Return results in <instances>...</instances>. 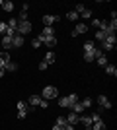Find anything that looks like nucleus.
Instances as JSON below:
<instances>
[{"label": "nucleus", "mask_w": 117, "mask_h": 130, "mask_svg": "<svg viewBox=\"0 0 117 130\" xmlns=\"http://www.w3.org/2000/svg\"><path fill=\"white\" fill-rule=\"evenodd\" d=\"M115 43H117V37H115V33H109V35H106V39L101 41V53L106 54V53H111L113 49H115Z\"/></svg>", "instance_id": "f257e3e1"}, {"label": "nucleus", "mask_w": 117, "mask_h": 130, "mask_svg": "<svg viewBox=\"0 0 117 130\" xmlns=\"http://www.w3.org/2000/svg\"><path fill=\"white\" fill-rule=\"evenodd\" d=\"M16 107H18V119H20V120L25 119V117L29 115V109H31V107L28 105V101H23V99H20V101H18Z\"/></svg>", "instance_id": "f03ea898"}, {"label": "nucleus", "mask_w": 117, "mask_h": 130, "mask_svg": "<svg viewBox=\"0 0 117 130\" xmlns=\"http://www.w3.org/2000/svg\"><path fill=\"white\" fill-rule=\"evenodd\" d=\"M59 97V89L57 87H53V86H45L43 87V91H41V99H57Z\"/></svg>", "instance_id": "7ed1b4c3"}, {"label": "nucleus", "mask_w": 117, "mask_h": 130, "mask_svg": "<svg viewBox=\"0 0 117 130\" xmlns=\"http://www.w3.org/2000/svg\"><path fill=\"white\" fill-rule=\"evenodd\" d=\"M78 101H80V99H78L76 93H70V95H67V97L59 99V105H61V107H64V109H70L74 103H78Z\"/></svg>", "instance_id": "20e7f679"}, {"label": "nucleus", "mask_w": 117, "mask_h": 130, "mask_svg": "<svg viewBox=\"0 0 117 130\" xmlns=\"http://www.w3.org/2000/svg\"><path fill=\"white\" fill-rule=\"evenodd\" d=\"M31 33V22H18V35H29Z\"/></svg>", "instance_id": "39448f33"}, {"label": "nucleus", "mask_w": 117, "mask_h": 130, "mask_svg": "<svg viewBox=\"0 0 117 130\" xmlns=\"http://www.w3.org/2000/svg\"><path fill=\"white\" fill-rule=\"evenodd\" d=\"M90 27L88 23H76V27L72 29V33H70V37H78V35H84V33L88 31Z\"/></svg>", "instance_id": "423d86ee"}, {"label": "nucleus", "mask_w": 117, "mask_h": 130, "mask_svg": "<svg viewBox=\"0 0 117 130\" xmlns=\"http://www.w3.org/2000/svg\"><path fill=\"white\" fill-rule=\"evenodd\" d=\"M98 105H100L101 111H107V109H111V101L107 95H98Z\"/></svg>", "instance_id": "0eeeda50"}, {"label": "nucleus", "mask_w": 117, "mask_h": 130, "mask_svg": "<svg viewBox=\"0 0 117 130\" xmlns=\"http://www.w3.org/2000/svg\"><path fill=\"white\" fill-rule=\"evenodd\" d=\"M59 20H61L59 16H43V20H41V22H43L45 27H53V23L59 22Z\"/></svg>", "instance_id": "6e6552de"}, {"label": "nucleus", "mask_w": 117, "mask_h": 130, "mask_svg": "<svg viewBox=\"0 0 117 130\" xmlns=\"http://www.w3.org/2000/svg\"><path fill=\"white\" fill-rule=\"evenodd\" d=\"M10 62V53L8 51H2L0 53V70H4V66Z\"/></svg>", "instance_id": "1a4fd4ad"}, {"label": "nucleus", "mask_w": 117, "mask_h": 130, "mask_svg": "<svg viewBox=\"0 0 117 130\" xmlns=\"http://www.w3.org/2000/svg\"><path fill=\"white\" fill-rule=\"evenodd\" d=\"M39 103H41V95H29V97H28V105L31 109L39 107Z\"/></svg>", "instance_id": "9d476101"}, {"label": "nucleus", "mask_w": 117, "mask_h": 130, "mask_svg": "<svg viewBox=\"0 0 117 130\" xmlns=\"http://www.w3.org/2000/svg\"><path fill=\"white\" fill-rule=\"evenodd\" d=\"M80 122V115H76V113H72L70 111V115H67V124H78Z\"/></svg>", "instance_id": "9b49d317"}, {"label": "nucleus", "mask_w": 117, "mask_h": 130, "mask_svg": "<svg viewBox=\"0 0 117 130\" xmlns=\"http://www.w3.org/2000/svg\"><path fill=\"white\" fill-rule=\"evenodd\" d=\"M39 37H43V39L55 37V29H53V27H43V31H41V35H39Z\"/></svg>", "instance_id": "f8f14e48"}, {"label": "nucleus", "mask_w": 117, "mask_h": 130, "mask_svg": "<svg viewBox=\"0 0 117 130\" xmlns=\"http://www.w3.org/2000/svg\"><path fill=\"white\" fill-rule=\"evenodd\" d=\"M23 41H25V39H23L22 35H16V37H12V49H20V47L23 45Z\"/></svg>", "instance_id": "ddd939ff"}, {"label": "nucleus", "mask_w": 117, "mask_h": 130, "mask_svg": "<svg viewBox=\"0 0 117 130\" xmlns=\"http://www.w3.org/2000/svg\"><path fill=\"white\" fill-rule=\"evenodd\" d=\"M90 130H106V122L103 120H96V122H92V126H90Z\"/></svg>", "instance_id": "4468645a"}, {"label": "nucleus", "mask_w": 117, "mask_h": 130, "mask_svg": "<svg viewBox=\"0 0 117 130\" xmlns=\"http://www.w3.org/2000/svg\"><path fill=\"white\" fill-rule=\"evenodd\" d=\"M2 47H4V51H10L12 49V37L2 35Z\"/></svg>", "instance_id": "2eb2a0df"}, {"label": "nucleus", "mask_w": 117, "mask_h": 130, "mask_svg": "<svg viewBox=\"0 0 117 130\" xmlns=\"http://www.w3.org/2000/svg\"><path fill=\"white\" fill-rule=\"evenodd\" d=\"M43 62H47V64H53V62H55V53H53V51H47V53H45V58H43Z\"/></svg>", "instance_id": "dca6fc26"}, {"label": "nucleus", "mask_w": 117, "mask_h": 130, "mask_svg": "<svg viewBox=\"0 0 117 130\" xmlns=\"http://www.w3.org/2000/svg\"><path fill=\"white\" fill-rule=\"evenodd\" d=\"M80 122L86 126V130H90V126H92V122H94V120H92V117H90V115H86V117H80Z\"/></svg>", "instance_id": "f3484780"}, {"label": "nucleus", "mask_w": 117, "mask_h": 130, "mask_svg": "<svg viewBox=\"0 0 117 130\" xmlns=\"http://www.w3.org/2000/svg\"><path fill=\"white\" fill-rule=\"evenodd\" d=\"M78 16H82V20H92V18H94V14H92V10H90V8H84Z\"/></svg>", "instance_id": "a211bd4d"}, {"label": "nucleus", "mask_w": 117, "mask_h": 130, "mask_svg": "<svg viewBox=\"0 0 117 130\" xmlns=\"http://www.w3.org/2000/svg\"><path fill=\"white\" fill-rule=\"evenodd\" d=\"M103 68H106V74H107V76H113V78L117 76V68L113 64H107V66H103Z\"/></svg>", "instance_id": "6ab92c4d"}, {"label": "nucleus", "mask_w": 117, "mask_h": 130, "mask_svg": "<svg viewBox=\"0 0 117 130\" xmlns=\"http://www.w3.org/2000/svg\"><path fill=\"white\" fill-rule=\"evenodd\" d=\"M106 39V33L103 31H100V29H96V35H94V43H101Z\"/></svg>", "instance_id": "aec40b11"}, {"label": "nucleus", "mask_w": 117, "mask_h": 130, "mask_svg": "<svg viewBox=\"0 0 117 130\" xmlns=\"http://www.w3.org/2000/svg\"><path fill=\"white\" fill-rule=\"evenodd\" d=\"M14 8H16V6H14V2H10V0H6L4 4H2V10L4 12H14Z\"/></svg>", "instance_id": "412c9836"}, {"label": "nucleus", "mask_w": 117, "mask_h": 130, "mask_svg": "<svg viewBox=\"0 0 117 130\" xmlns=\"http://www.w3.org/2000/svg\"><path fill=\"white\" fill-rule=\"evenodd\" d=\"M67 20H68V22H78V20H80V16H78L74 10H70V12L67 14Z\"/></svg>", "instance_id": "4be33fe9"}, {"label": "nucleus", "mask_w": 117, "mask_h": 130, "mask_svg": "<svg viewBox=\"0 0 117 130\" xmlns=\"http://www.w3.org/2000/svg\"><path fill=\"white\" fill-rule=\"evenodd\" d=\"M16 70H18V64H16V62H12V60L4 66V72H16Z\"/></svg>", "instance_id": "5701e85b"}, {"label": "nucleus", "mask_w": 117, "mask_h": 130, "mask_svg": "<svg viewBox=\"0 0 117 130\" xmlns=\"http://www.w3.org/2000/svg\"><path fill=\"white\" fill-rule=\"evenodd\" d=\"M96 60H98V66H107V64H109V62H107V56H106V54H100V56H98Z\"/></svg>", "instance_id": "b1692460"}, {"label": "nucleus", "mask_w": 117, "mask_h": 130, "mask_svg": "<svg viewBox=\"0 0 117 130\" xmlns=\"http://www.w3.org/2000/svg\"><path fill=\"white\" fill-rule=\"evenodd\" d=\"M70 111H72V113H76V115H80V113L84 111V107L80 105V101H78V103H74L72 107H70Z\"/></svg>", "instance_id": "393cba45"}, {"label": "nucleus", "mask_w": 117, "mask_h": 130, "mask_svg": "<svg viewBox=\"0 0 117 130\" xmlns=\"http://www.w3.org/2000/svg\"><path fill=\"white\" fill-rule=\"evenodd\" d=\"M92 103H94V101H92L90 97H86V99H82V101H80V105H82L84 109H90V107H92Z\"/></svg>", "instance_id": "a878e982"}, {"label": "nucleus", "mask_w": 117, "mask_h": 130, "mask_svg": "<svg viewBox=\"0 0 117 130\" xmlns=\"http://www.w3.org/2000/svg\"><path fill=\"white\" fill-rule=\"evenodd\" d=\"M96 60V54H90V53H84V62H94Z\"/></svg>", "instance_id": "bb28decb"}, {"label": "nucleus", "mask_w": 117, "mask_h": 130, "mask_svg": "<svg viewBox=\"0 0 117 130\" xmlns=\"http://www.w3.org/2000/svg\"><path fill=\"white\" fill-rule=\"evenodd\" d=\"M28 18H29V16H28V12H23V10H22V12H20V18H18V22H29Z\"/></svg>", "instance_id": "cd10ccee"}, {"label": "nucleus", "mask_w": 117, "mask_h": 130, "mask_svg": "<svg viewBox=\"0 0 117 130\" xmlns=\"http://www.w3.org/2000/svg\"><path fill=\"white\" fill-rule=\"evenodd\" d=\"M55 124H59V126H67V117H57V122Z\"/></svg>", "instance_id": "c85d7f7f"}, {"label": "nucleus", "mask_w": 117, "mask_h": 130, "mask_svg": "<svg viewBox=\"0 0 117 130\" xmlns=\"http://www.w3.org/2000/svg\"><path fill=\"white\" fill-rule=\"evenodd\" d=\"M6 31H8V25H6V22H0V35H6Z\"/></svg>", "instance_id": "c756f323"}, {"label": "nucleus", "mask_w": 117, "mask_h": 130, "mask_svg": "<svg viewBox=\"0 0 117 130\" xmlns=\"http://www.w3.org/2000/svg\"><path fill=\"white\" fill-rule=\"evenodd\" d=\"M31 47H33V49H39V47H41V41H39L37 37H33L31 39Z\"/></svg>", "instance_id": "7c9ffc66"}, {"label": "nucleus", "mask_w": 117, "mask_h": 130, "mask_svg": "<svg viewBox=\"0 0 117 130\" xmlns=\"http://www.w3.org/2000/svg\"><path fill=\"white\" fill-rule=\"evenodd\" d=\"M90 25L98 29V27H100V20H98V18H92V22H90ZM90 25H88V27H90Z\"/></svg>", "instance_id": "2f4dec72"}, {"label": "nucleus", "mask_w": 117, "mask_h": 130, "mask_svg": "<svg viewBox=\"0 0 117 130\" xmlns=\"http://www.w3.org/2000/svg\"><path fill=\"white\" fill-rule=\"evenodd\" d=\"M39 107H41V109H47V107H49V101H47V99H41Z\"/></svg>", "instance_id": "473e14b6"}, {"label": "nucleus", "mask_w": 117, "mask_h": 130, "mask_svg": "<svg viewBox=\"0 0 117 130\" xmlns=\"http://www.w3.org/2000/svg\"><path fill=\"white\" fill-rule=\"evenodd\" d=\"M47 68H49V64H47V62H43V60H41V62H39V70H47Z\"/></svg>", "instance_id": "72a5a7b5"}, {"label": "nucleus", "mask_w": 117, "mask_h": 130, "mask_svg": "<svg viewBox=\"0 0 117 130\" xmlns=\"http://www.w3.org/2000/svg\"><path fill=\"white\" fill-rule=\"evenodd\" d=\"M22 10H23V12H28V10H29V4H28V2H25V4H22Z\"/></svg>", "instance_id": "f704fd0d"}, {"label": "nucleus", "mask_w": 117, "mask_h": 130, "mask_svg": "<svg viewBox=\"0 0 117 130\" xmlns=\"http://www.w3.org/2000/svg\"><path fill=\"white\" fill-rule=\"evenodd\" d=\"M51 130H64V126H59V124H55V126H53Z\"/></svg>", "instance_id": "c9c22d12"}, {"label": "nucleus", "mask_w": 117, "mask_h": 130, "mask_svg": "<svg viewBox=\"0 0 117 130\" xmlns=\"http://www.w3.org/2000/svg\"><path fill=\"white\" fill-rule=\"evenodd\" d=\"M64 130H74V126L72 124H67V126H64Z\"/></svg>", "instance_id": "e433bc0d"}, {"label": "nucleus", "mask_w": 117, "mask_h": 130, "mask_svg": "<svg viewBox=\"0 0 117 130\" xmlns=\"http://www.w3.org/2000/svg\"><path fill=\"white\" fill-rule=\"evenodd\" d=\"M2 76H4V70H0V78H2Z\"/></svg>", "instance_id": "4c0bfd02"}]
</instances>
